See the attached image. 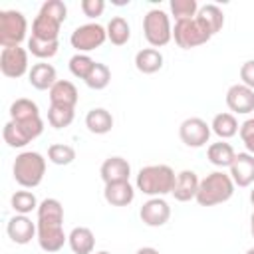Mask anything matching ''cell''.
Listing matches in <instances>:
<instances>
[{"mask_svg": "<svg viewBox=\"0 0 254 254\" xmlns=\"http://www.w3.org/2000/svg\"><path fill=\"white\" fill-rule=\"evenodd\" d=\"M38 244L44 252H60L67 242L64 232V206L58 198H44L38 206Z\"/></svg>", "mask_w": 254, "mask_h": 254, "instance_id": "1", "label": "cell"}, {"mask_svg": "<svg viewBox=\"0 0 254 254\" xmlns=\"http://www.w3.org/2000/svg\"><path fill=\"white\" fill-rule=\"evenodd\" d=\"M177 175L169 165H147L137 173V189L147 196H165L175 189Z\"/></svg>", "mask_w": 254, "mask_h": 254, "instance_id": "2", "label": "cell"}, {"mask_svg": "<svg viewBox=\"0 0 254 254\" xmlns=\"http://www.w3.org/2000/svg\"><path fill=\"white\" fill-rule=\"evenodd\" d=\"M234 181L230 179L228 173L224 171H214L206 175L198 183V192H196V202L200 206H214L226 202L234 194Z\"/></svg>", "mask_w": 254, "mask_h": 254, "instance_id": "3", "label": "cell"}, {"mask_svg": "<svg viewBox=\"0 0 254 254\" xmlns=\"http://www.w3.org/2000/svg\"><path fill=\"white\" fill-rule=\"evenodd\" d=\"M14 181L24 189H34L44 181L46 175V159L38 151H24L16 155L12 165Z\"/></svg>", "mask_w": 254, "mask_h": 254, "instance_id": "4", "label": "cell"}, {"mask_svg": "<svg viewBox=\"0 0 254 254\" xmlns=\"http://www.w3.org/2000/svg\"><path fill=\"white\" fill-rule=\"evenodd\" d=\"M143 36L151 48H163L173 38L171 18L161 8H153L143 16Z\"/></svg>", "mask_w": 254, "mask_h": 254, "instance_id": "5", "label": "cell"}, {"mask_svg": "<svg viewBox=\"0 0 254 254\" xmlns=\"http://www.w3.org/2000/svg\"><path fill=\"white\" fill-rule=\"evenodd\" d=\"M42 131H44L42 117L28 119V121H12L10 119L4 125V129H2V137H4V143H8V147L22 149L30 141H34L36 137H40Z\"/></svg>", "mask_w": 254, "mask_h": 254, "instance_id": "6", "label": "cell"}, {"mask_svg": "<svg viewBox=\"0 0 254 254\" xmlns=\"http://www.w3.org/2000/svg\"><path fill=\"white\" fill-rule=\"evenodd\" d=\"M28 20L20 10H2L0 12V46L14 48L26 40Z\"/></svg>", "mask_w": 254, "mask_h": 254, "instance_id": "7", "label": "cell"}, {"mask_svg": "<svg viewBox=\"0 0 254 254\" xmlns=\"http://www.w3.org/2000/svg\"><path fill=\"white\" fill-rule=\"evenodd\" d=\"M173 38L175 44L183 50H190V48H198L202 44H206L212 36L208 34V30L196 20H183V22H175L173 28Z\"/></svg>", "mask_w": 254, "mask_h": 254, "instance_id": "8", "label": "cell"}, {"mask_svg": "<svg viewBox=\"0 0 254 254\" xmlns=\"http://www.w3.org/2000/svg\"><path fill=\"white\" fill-rule=\"evenodd\" d=\"M105 40H107V30L97 22L81 24L69 36V44L77 50V54H85L95 48H101Z\"/></svg>", "mask_w": 254, "mask_h": 254, "instance_id": "9", "label": "cell"}, {"mask_svg": "<svg viewBox=\"0 0 254 254\" xmlns=\"http://www.w3.org/2000/svg\"><path fill=\"white\" fill-rule=\"evenodd\" d=\"M28 50H24L22 46H14V48H2L0 52V71L6 77H22L26 71H30V64H28Z\"/></svg>", "mask_w": 254, "mask_h": 254, "instance_id": "10", "label": "cell"}, {"mask_svg": "<svg viewBox=\"0 0 254 254\" xmlns=\"http://www.w3.org/2000/svg\"><path fill=\"white\" fill-rule=\"evenodd\" d=\"M210 125L200 117H189L179 125V137L187 147L198 149L210 139Z\"/></svg>", "mask_w": 254, "mask_h": 254, "instance_id": "11", "label": "cell"}, {"mask_svg": "<svg viewBox=\"0 0 254 254\" xmlns=\"http://www.w3.org/2000/svg\"><path fill=\"white\" fill-rule=\"evenodd\" d=\"M139 216H141L143 224L157 228V226H163V224L169 222L171 206H169V202L163 196H153L147 202H143V206L139 210Z\"/></svg>", "mask_w": 254, "mask_h": 254, "instance_id": "12", "label": "cell"}, {"mask_svg": "<svg viewBox=\"0 0 254 254\" xmlns=\"http://www.w3.org/2000/svg\"><path fill=\"white\" fill-rule=\"evenodd\" d=\"M226 105L228 109L238 115H246L254 111V89L246 87L244 83H234L226 91Z\"/></svg>", "mask_w": 254, "mask_h": 254, "instance_id": "13", "label": "cell"}, {"mask_svg": "<svg viewBox=\"0 0 254 254\" xmlns=\"http://www.w3.org/2000/svg\"><path fill=\"white\" fill-rule=\"evenodd\" d=\"M6 232L12 242L28 244V242H32L34 236H38V224L32 222V218H28V214H14L6 224Z\"/></svg>", "mask_w": 254, "mask_h": 254, "instance_id": "14", "label": "cell"}, {"mask_svg": "<svg viewBox=\"0 0 254 254\" xmlns=\"http://www.w3.org/2000/svg\"><path fill=\"white\" fill-rule=\"evenodd\" d=\"M230 179L234 181L236 187H250L254 183V155L246 153H236L232 165H230Z\"/></svg>", "mask_w": 254, "mask_h": 254, "instance_id": "15", "label": "cell"}, {"mask_svg": "<svg viewBox=\"0 0 254 254\" xmlns=\"http://www.w3.org/2000/svg\"><path fill=\"white\" fill-rule=\"evenodd\" d=\"M198 177H196V173L194 171H189V169H185V171H181V173H177V181H175V189H173V196H175V200H179V202H189V200H192V198H196V192H198Z\"/></svg>", "mask_w": 254, "mask_h": 254, "instance_id": "16", "label": "cell"}, {"mask_svg": "<svg viewBox=\"0 0 254 254\" xmlns=\"http://www.w3.org/2000/svg\"><path fill=\"white\" fill-rule=\"evenodd\" d=\"M99 175H101V179H103L105 185L119 183V181H129L131 165L123 157H107L101 163V167H99Z\"/></svg>", "mask_w": 254, "mask_h": 254, "instance_id": "17", "label": "cell"}, {"mask_svg": "<svg viewBox=\"0 0 254 254\" xmlns=\"http://www.w3.org/2000/svg\"><path fill=\"white\" fill-rule=\"evenodd\" d=\"M103 198L111 206H127L135 198V189L129 181H119V183H109L105 185Z\"/></svg>", "mask_w": 254, "mask_h": 254, "instance_id": "18", "label": "cell"}, {"mask_svg": "<svg viewBox=\"0 0 254 254\" xmlns=\"http://www.w3.org/2000/svg\"><path fill=\"white\" fill-rule=\"evenodd\" d=\"M28 81H30V85L32 87H36V89H40V91H44V89H52L54 87V83L58 81V77H56V67L52 65V64H48V62H38V64H34L32 67H30V71H28Z\"/></svg>", "mask_w": 254, "mask_h": 254, "instance_id": "19", "label": "cell"}, {"mask_svg": "<svg viewBox=\"0 0 254 254\" xmlns=\"http://www.w3.org/2000/svg\"><path fill=\"white\" fill-rule=\"evenodd\" d=\"M60 28H62V22L38 12V16L32 22V38H38L44 42H56L60 38Z\"/></svg>", "mask_w": 254, "mask_h": 254, "instance_id": "20", "label": "cell"}, {"mask_svg": "<svg viewBox=\"0 0 254 254\" xmlns=\"http://www.w3.org/2000/svg\"><path fill=\"white\" fill-rule=\"evenodd\" d=\"M50 93V105H64V107H75L79 95L77 87L67 81V79H58L54 87L48 91Z\"/></svg>", "mask_w": 254, "mask_h": 254, "instance_id": "21", "label": "cell"}, {"mask_svg": "<svg viewBox=\"0 0 254 254\" xmlns=\"http://www.w3.org/2000/svg\"><path fill=\"white\" fill-rule=\"evenodd\" d=\"M67 244L73 254H93L95 248V234L87 226H75L67 234Z\"/></svg>", "mask_w": 254, "mask_h": 254, "instance_id": "22", "label": "cell"}, {"mask_svg": "<svg viewBox=\"0 0 254 254\" xmlns=\"http://www.w3.org/2000/svg\"><path fill=\"white\" fill-rule=\"evenodd\" d=\"M135 67L141 73H157L163 67V54L157 48H143L135 54Z\"/></svg>", "mask_w": 254, "mask_h": 254, "instance_id": "23", "label": "cell"}, {"mask_svg": "<svg viewBox=\"0 0 254 254\" xmlns=\"http://www.w3.org/2000/svg\"><path fill=\"white\" fill-rule=\"evenodd\" d=\"M196 20L208 30L210 36L218 34L224 26V14L222 10L216 6V4H204L198 8V14H196Z\"/></svg>", "mask_w": 254, "mask_h": 254, "instance_id": "24", "label": "cell"}, {"mask_svg": "<svg viewBox=\"0 0 254 254\" xmlns=\"http://www.w3.org/2000/svg\"><path fill=\"white\" fill-rule=\"evenodd\" d=\"M85 127L95 135H105L113 127V115L103 107H93L85 115Z\"/></svg>", "mask_w": 254, "mask_h": 254, "instance_id": "25", "label": "cell"}, {"mask_svg": "<svg viewBox=\"0 0 254 254\" xmlns=\"http://www.w3.org/2000/svg\"><path fill=\"white\" fill-rule=\"evenodd\" d=\"M234 157H236V153H234L232 145H230V143H226V141L210 143V145H208V149H206V159H208L214 167H220V169H224V167H228V169H230V165H232Z\"/></svg>", "mask_w": 254, "mask_h": 254, "instance_id": "26", "label": "cell"}, {"mask_svg": "<svg viewBox=\"0 0 254 254\" xmlns=\"http://www.w3.org/2000/svg\"><path fill=\"white\" fill-rule=\"evenodd\" d=\"M105 30H107V40L113 46H125L131 38V26L123 16H113L105 26Z\"/></svg>", "mask_w": 254, "mask_h": 254, "instance_id": "27", "label": "cell"}, {"mask_svg": "<svg viewBox=\"0 0 254 254\" xmlns=\"http://www.w3.org/2000/svg\"><path fill=\"white\" fill-rule=\"evenodd\" d=\"M210 129H212V133L218 135L220 141H222V139L234 137V135L238 133L240 125H238V121H236V117H234L232 113H216V115L212 117Z\"/></svg>", "mask_w": 254, "mask_h": 254, "instance_id": "28", "label": "cell"}, {"mask_svg": "<svg viewBox=\"0 0 254 254\" xmlns=\"http://www.w3.org/2000/svg\"><path fill=\"white\" fill-rule=\"evenodd\" d=\"M40 117V107L36 101L28 97H20L10 105V119L12 121H28Z\"/></svg>", "mask_w": 254, "mask_h": 254, "instance_id": "29", "label": "cell"}, {"mask_svg": "<svg viewBox=\"0 0 254 254\" xmlns=\"http://www.w3.org/2000/svg\"><path fill=\"white\" fill-rule=\"evenodd\" d=\"M75 117V107H64V105H50L48 109V123L54 129L69 127Z\"/></svg>", "mask_w": 254, "mask_h": 254, "instance_id": "30", "label": "cell"}, {"mask_svg": "<svg viewBox=\"0 0 254 254\" xmlns=\"http://www.w3.org/2000/svg\"><path fill=\"white\" fill-rule=\"evenodd\" d=\"M10 204L16 214H28L32 210H38V206H40V202L32 190H16L10 198Z\"/></svg>", "mask_w": 254, "mask_h": 254, "instance_id": "31", "label": "cell"}, {"mask_svg": "<svg viewBox=\"0 0 254 254\" xmlns=\"http://www.w3.org/2000/svg\"><path fill=\"white\" fill-rule=\"evenodd\" d=\"M58 50H60V40H56V42H44V40H38V38H28V52L32 54V56H36L38 60H50V58H54L56 54H58Z\"/></svg>", "mask_w": 254, "mask_h": 254, "instance_id": "32", "label": "cell"}, {"mask_svg": "<svg viewBox=\"0 0 254 254\" xmlns=\"http://www.w3.org/2000/svg\"><path fill=\"white\" fill-rule=\"evenodd\" d=\"M171 14L175 16V22H183V20H192L198 14V4L196 0H171Z\"/></svg>", "mask_w": 254, "mask_h": 254, "instance_id": "33", "label": "cell"}, {"mask_svg": "<svg viewBox=\"0 0 254 254\" xmlns=\"http://www.w3.org/2000/svg\"><path fill=\"white\" fill-rule=\"evenodd\" d=\"M109 81H111V71H109V67H107L105 64H101V62H95L91 73H89L87 79H85V85H87L89 89L99 91V89H105V87L109 85Z\"/></svg>", "mask_w": 254, "mask_h": 254, "instance_id": "34", "label": "cell"}, {"mask_svg": "<svg viewBox=\"0 0 254 254\" xmlns=\"http://www.w3.org/2000/svg\"><path fill=\"white\" fill-rule=\"evenodd\" d=\"M48 159L60 167L69 165L75 159V149L71 145H65V143H54L48 147Z\"/></svg>", "mask_w": 254, "mask_h": 254, "instance_id": "35", "label": "cell"}, {"mask_svg": "<svg viewBox=\"0 0 254 254\" xmlns=\"http://www.w3.org/2000/svg\"><path fill=\"white\" fill-rule=\"evenodd\" d=\"M69 71H71V75H75V77H79V79H87V75L91 73V69H93V65H95V62L87 56V54H75V56H71L69 58Z\"/></svg>", "mask_w": 254, "mask_h": 254, "instance_id": "36", "label": "cell"}, {"mask_svg": "<svg viewBox=\"0 0 254 254\" xmlns=\"http://www.w3.org/2000/svg\"><path fill=\"white\" fill-rule=\"evenodd\" d=\"M40 12L46 14V16H52L56 18L58 22H65L67 18V6L62 2V0H46L42 6H40Z\"/></svg>", "mask_w": 254, "mask_h": 254, "instance_id": "37", "label": "cell"}, {"mask_svg": "<svg viewBox=\"0 0 254 254\" xmlns=\"http://www.w3.org/2000/svg\"><path fill=\"white\" fill-rule=\"evenodd\" d=\"M238 133H240V139H242L246 151H248L250 155H254V117L246 119V121L240 125Z\"/></svg>", "mask_w": 254, "mask_h": 254, "instance_id": "38", "label": "cell"}, {"mask_svg": "<svg viewBox=\"0 0 254 254\" xmlns=\"http://www.w3.org/2000/svg\"><path fill=\"white\" fill-rule=\"evenodd\" d=\"M103 10H105L103 0H81V12L87 18H97L103 14Z\"/></svg>", "mask_w": 254, "mask_h": 254, "instance_id": "39", "label": "cell"}, {"mask_svg": "<svg viewBox=\"0 0 254 254\" xmlns=\"http://www.w3.org/2000/svg\"><path fill=\"white\" fill-rule=\"evenodd\" d=\"M240 79L246 87L254 89V60H248L240 65Z\"/></svg>", "mask_w": 254, "mask_h": 254, "instance_id": "40", "label": "cell"}, {"mask_svg": "<svg viewBox=\"0 0 254 254\" xmlns=\"http://www.w3.org/2000/svg\"><path fill=\"white\" fill-rule=\"evenodd\" d=\"M135 254H161L157 248H153V246H143V248H139Z\"/></svg>", "mask_w": 254, "mask_h": 254, "instance_id": "41", "label": "cell"}, {"mask_svg": "<svg viewBox=\"0 0 254 254\" xmlns=\"http://www.w3.org/2000/svg\"><path fill=\"white\" fill-rule=\"evenodd\" d=\"M250 232H252V236H254V212H252V216H250Z\"/></svg>", "mask_w": 254, "mask_h": 254, "instance_id": "42", "label": "cell"}, {"mask_svg": "<svg viewBox=\"0 0 254 254\" xmlns=\"http://www.w3.org/2000/svg\"><path fill=\"white\" fill-rule=\"evenodd\" d=\"M250 202H252V204H254V189H252V190H250Z\"/></svg>", "mask_w": 254, "mask_h": 254, "instance_id": "43", "label": "cell"}, {"mask_svg": "<svg viewBox=\"0 0 254 254\" xmlns=\"http://www.w3.org/2000/svg\"><path fill=\"white\" fill-rule=\"evenodd\" d=\"M95 254H111V252H107V250H99V252H95Z\"/></svg>", "mask_w": 254, "mask_h": 254, "instance_id": "44", "label": "cell"}, {"mask_svg": "<svg viewBox=\"0 0 254 254\" xmlns=\"http://www.w3.org/2000/svg\"><path fill=\"white\" fill-rule=\"evenodd\" d=\"M246 254H254V248H248V250H246Z\"/></svg>", "mask_w": 254, "mask_h": 254, "instance_id": "45", "label": "cell"}]
</instances>
